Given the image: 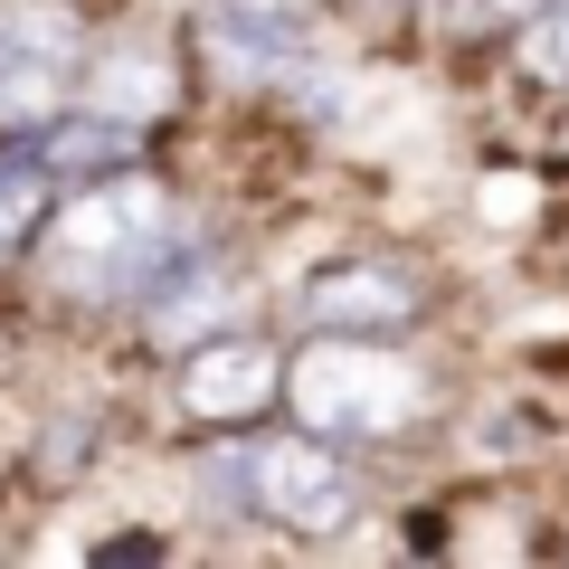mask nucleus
<instances>
[{"mask_svg": "<svg viewBox=\"0 0 569 569\" xmlns=\"http://www.w3.org/2000/svg\"><path fill=\"white\" fill-rule=\"evenodd\" d=\"M190 247H200V228L181 219V200L123 162V171H96L77 200L48 209L29 257H39L48 295H67V305H142Z\"/></svg>", "mask_w": 569, "mask_h": 569, "instance_id": "f257e3e1", "label": "nucleus"}, {"mask_svg": "<svg viewBox=\"0 0 569 569\" xmlns=\"http://www.w3.org/2000/svg\"><path fill=\"white\" fill-rule=\"evenodd\" d=\"M437 408V380L389 351V332H323L284 361V418L332 447H380Z\"/></svg>", "mask_w": 569, "mask_h": 569, "instance_id": "f03ea898", "label": "nucleus"}, {"mask_svg": "<svg viewBox=\"0 0 569 569\" xmlns=\"http://www.w3.org/2000/svg\"><path fill=\"white\" fill-rule=\"evenodd\" d=\"M209 485L238 512L295 531V541H332V531L361 522V475H351L342 447L313 437V427H295V437H228L219 466H209Z\"/></svg>", "mask_w": 569, "mask_h": 569, "instance_id": "7ed1b4c3", "label": "nucleus"}, {"mask_svg": "<svg viewBox=\"0 0 569 569\" xmlns=\"http://www.w3.org/2000/svg\"><path fill=\"white\" fill-rule=\"evenodd\" d=\"M86 77V29L67 0H0V123L39 133Z\"/></svg>", "mask_w": 569, "mask_h": 569, "instance_id": "20e7f679", "label": "nucleus"}, {"mask_svg": "<svg viewBox=\"0 0 569 569\" xmlns=\"http://www.w3.org/2000/svg\"><path fill=\"white\" fill-rule=\"evenodd\" d=\"M181 399L209 427H257L266 408H284V351L257 332H209L181 361Z\"/></svg>", "mask_w": 569, "mask_h": 569, "instance_id": "39448f33", "label": "nucleus"}, {"mask_svg": "<svg viewBox=\"0 0 569 569\" xmlns=\"http://www.w3.org/2000/svg\"><path fill=\"white\" fill-rule=\"evenodd\" d=\"M295 313H305L313 332H408L427 313V284H418L408 257H342V266H323V276L305 284Z\"/></svg>", "mask_w": 569, "mask_h": 569, "instance_id": "423d86ee", "label": "nucleus"}, {"mask_svg": "<svg viewBox=\"0 0 569 569\" xmlns=\"http://www.w3.org/2000/svg\"><path fill=\"white\" fill-rule=\"evenodd\" d=\"M209 58H219L228 77L284 86V77L313 67V29H305L295 0H219V10H209Z\"/></svg>", "mask_w": 569, "mask_h": 569, "instance_id": "0eeeda50", "label": "nucleus"}, {"mask_svg": "<svg viewBox=\"0 0 569 569\" xmlns=\"http://www.w3.org/2000/svg\"><path fill=\"white\" fill-rule=\"evenodd\" d=\"M190 257H200V247H190ZM190 257L171 266L152 295H142V323L162 332V342H181V351H190V342H209V332H228V323L247 313V284L228 276V266L209 276V266H190Z\"/></svg>", "mask_w": 569, "mask_h": 569, "instance_id": "6e6552de", "label": "nucleus"}, {"mask_svg": "<svg viewBox=\"0 0 569 569\" xmlns=\"http://www.w3.org/2000/svg\"><path fill=\"white\" fill-rule=\"evenodd\" d=\"M48 209H58V171H48L39 133L0 142V266H10V257H29V247H39Z\"/></svg>", "mask_w": 569, "mask_h": 569, "instance_id": "1a4fd4ad", "label": "nucleus"}, {"mask_svg": "<svg viewBox=\"0 0 569 569\" xmlns=\"http://www.w3.org/2000/svg\"><path fill=\"white\" fill-rule=\"evenodd\" d=\"M86 104H96V114H162L171 104V67L152 58V39H133V48H104V58H86Z\"/></svg>", "mask_w": 569, "mask_h": 569, "instance_id": "9d476101", "label": "nucleus"}, {"mask_svg": "<svg viewBox=\"0 0 569 569\" xmlns=\"http://www.w3.org/2000/svg\"><path fill=\"white\" fill-rule=\"evenodd\" d=\"M39 152H48V171H58V181H96V171H123L133 162V123L123 114H96V104H86V114H48V133H39Z\"/></svg>", "mask_w": 569, "mask_h": 569, "instance_id": "9b49d317", "label": "nucleus"}, {"mask_svg": "<svg viewBox=\"0 0 569 569\" xmlns=\"http://www.w3.org/2000/svg\"><path fill=\"white\" fill-rule=\"evenodd\" d=\"M512 67H522V77H541V86H569V0H550L541 20H522Z\"/></svg>", "mask_w": 569, "mask_h": 569, "instance_id": "f8f14e48", "label": "nucleus"}]
</instances>
